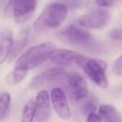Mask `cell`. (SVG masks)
<instances>
[{"label": "cell", "mask_w": 122, "mask_h": 122, "mask_svg": "<svg viewBox=\"0 0 122 122\" xmlns=\"http://www.w3.org/2000/svg\"><path fill=\"white\" fill-rule=\"evenodd\" d=\"M55 49V44L50 41L33 46L18 58L14 69L28 72L47 60Z\"/></svg>", "instance_id": "1"}, {"label": "cell", "mask_w": 122, "mask_h": 122, "mask_svg": "<svg viewBox=\"0 0 122 122\" xmlns=\"http://www.w3.org/2000/svg\"><path fill=\"white\" fill-rule=\"evenodd\" d=\"M68 15V8L62 3H53L44 9L34 24L37 33L56 29L63 24Z\"/></svg>", "instance_id": "2"}, {"label": "cell", "mask_w": 122, "mask_h": 122, "mask_svg": "<svg viewBox=\"0 0 122 122\" xmlns=\"http://www.w3.org/2000/svg\"><path fill=\"white\" fill-rule=\"evenodd\" d=\"M78 65L83 69L89 78L97 86L102 89L108 87V79L106 76L107 64L104 60L82 56Z\"/></svg>", "instance_id": "3"}, {"label": "cell", "mask_w": 122, "mask_h": 122, "mask_svg": "<svg viewBox=\"0 0 122 122\" xmlns=\"http://www.w3.org/2000/svg\"><path fill=\"white\" fill-rule=\"evenodd\" d=\"M38 0H11L6 7L5 16H12L18 24H24L34 14Z\"/></svg>", "instance_id": "4"}, {"label": "cell", "mask_w": 122, "mask_h": 122, "mask_svg": "<svg viewBox=\"0 0 122 122\" xmlns=\"http://www.w3.org/2000/svg\"><path fill=\"white\" fill-rule=\"evenodd\" d=\"M59 37L68 44L77 46H88L94 41L91 34L74 24H70L61 29L59 32Z\"/></svg>", "instance_id": "5"}, {"label": "cell", "mask_w": 122, "mask_h": 122, "mask_svg": "<svg viewBox=\"0 0 122 122\" xmlns=\"http://www.w3.org/2000/svg\"><path fill=\"white\" fill-rule=\"evenodd\" d=\"M50 101L54 112L60 119L69 120L71 118V110L65 91L61 88L55 87L50 94Z\"/></svg>", "instance_id": "6"}, {"label": "cell", "mask_w": 122, "mask_h": 122, "mask_svg": "<svg viewBox=\"0 0 122 122\" xmlns=\"http://www.w3.org/2000/svg\"><path fill=\"white\" fill-rule=\"evenodd\" d=\"M65 74L66 71L64 67L59 66L49 69L34 76L31 80L29 86L31 89H38L45 85L56 83L59 81L61 79H63Z\"/></svg>", "instance_id": "7"}, {"label": "cell", "mask_w": 122, "mask_h": 122, "mask_svg": "<svg viewBox=\"0 0 122 122\" xmlns=\"http://www.w3.org/2000/svg\"><path fill=\"white\" fill-rule=\"evenodd\" d=\"M66 80L70 94L76 101L83 100L88 95V85L80 73L70 72L66 75Z\"/></svg>", "instance_id": "8"}, {"label": "cell", "mask_w": 122, "mask_h": 122, "mask_svg": "<svg viewBox=\"0 0 122 122\" xmlns=\"http://www.w3.org/2000/svg\"><path fill=\"white\" fill-rule=\"evenodd\" d=\"M35 119L38 122H47L51 115V101L47 90H40L35 99Z\"/></svg>", "instance_id": "9"}, {"label": "cell", "mask_w": 122, "mask_h": 122, "mask_svg": "<svg viewBox=\"0 0 122 122\" xmlns=\"http://www.w3.org/2000/svg\"><path fill=\"white\" fill-rule=\"evenodd\" d=\"M108 20V13L102 9H98L81 16L79 19V24L85 29H97L103 28L107 24Z\"/></svg>", "instance_id": "10"}, {"label": "cell", "mask_w": 122, "mask_h": 122, "mask_svg": "<svg viewBox=\"0 0 122 122\" xmlns=\"http://www.w3.org/2000/svg\"><path fill=\"white\" fill-rule=\"evenodd\" d=\"M82 56L83 55L70 49H55L51 54L49 59L54 64L64 67L78 65Z\"/></svg>", "instance_id": "11"}, {"label": "cell", "mask_w": 122, "mask_h": 122, "mask_svg": "<svg viewBox=\"0 0 122 122\" xmlns=\"http://www.w3.org/2000/svg\"><path fill=\"white\" fill-rule=\"evenodd\" d=\"M14 34L10 29L3 31L0 35V65L9 58L14 47Z\"/></svg>", "instance_id": "12"}, {"label": "cell", "mask_w": 122, "mask_h": 122, "mask_svg": "<svg viewBox=\"0 0 122 122\" xmlns=\"http://www.w3.org/2000/svg\"><path fill=\"white\" fill-rule=\"evenodd\" d=\"M98 115L105 122H120V115L117 110L110 105H101L99 107Z\"/></svg>", "instance_id": "13"}, {"label": "cell", "mask_w": 122, "mask_h": 122, "mask_svg": "<svg viewBox=\"0 0 122 122\" xmlns=\"http://www.w3.org/2000/svg\"><path fill=\"white\" fill-rule=\"evenodd\" d=\"M28 39H29V34L26 30H23L22 32L19 34V37H18L17 40L14 43V47H13V50L11 53L10 56H9V60L12 61L20 54L23 51L24 48L26 46L28 43Z\"/></svg>", "instance_id": "14"}, {"label": "cell", "mask_w": 122, "mask_h": 122, "mask_svg": "<svg viewBox=\"0 0 122 122\" xmlns=\"http://www.w3.org/2000/svg\"><path fill=\"white\" fill-rule=\"evenodd\" d=\"M11 105V95L9 93H3L0 95V121H4L9 115Z\"/></svg>", "instance_id": "15"}, {"label": "cell", "mask_w": 122, "mask_h": 122, "mask_svg": "<svg viewBox=\"0 0 122 122\" xmlns=\"http://www.w3.org/2000/svg\"><path fill=\"white\" fill-rule=\"evenodd\" d=\"M35 119V102L30 100L25 104L23 109L21 122H34Z\"/></svg>", "instance_id": "16"}, {"label": "cell", "mask_w": 122, "mask_h": 122, "mask_svg": "<svg viewBox=\"0 0 122 122\" xmlns=\"http://www.w3.org/2000/svg\"><path fill=\"white\" fill-rule=\"evenodd\" d=\"M28 72L24 71V70L14 69L12 71V73L8 77V82L10 85H17L20 83L26 77Z\"/></svg>", "instance_id": "17"}, {"label": "cell", "mask_w": 122, "mask_h": 122, "mask_svg": "<svg viewBox=\"0 0 122 122\" xmlns=\"http://www.w3.org/2000/svg\"><path fill=\"white\" fill-rule=\"evenodd\" d=\"M112 71L117 76H122V54L115 61L112 66Z\"/></svg>", "instance_id": "18"}, {"label": "cell", "mask_w": 122, "mask_h": 122, "mask_svg": "<svg viewBox=\"0 0 122 122\" xmlns=\"http://www.w3.org/2000/svg\"><path fill=\"white\" fill-rule=\"evenodd\" d=\"M96 110V105L93 100H89L84 105V112L87 114V115L90 113H94Z\"/></svg>", "instance_id": "19"}, {"label": "cell", "mask_w": 122, "mask_h": 122, "mask_svg": "<svg viewBox=\"0 0 122 122\" xmlns=\"http://www.w3.org/2000/svg\"><path fill=\"white\" fill-rule=\"evenodd\" d=\"M110 36L112 39L122 43V28L115 29L110 32Z\"/></svg>", "instance_id": "20"}, {"label": "cell", "mask_w": 122, "mask_h": 122, "mask_svg": "<svg viewBox=\"0 0 122 122\" xmlns=\"http://www.w3.org/2000/svg\"><path fill=\"white\" fill-rule=\"evenodd\" d=\"M101 118L100 117V115L98 114H96L95 112L94 113H90L87 116V122H101Z\"/></svg>", "instance_id": "21"}, {"label": "cell", "mask_w": 122, "mask_h": 122, "mask_svg": "<svg viewBox=\"0 0 122 122\" xmlns=\"http://www.w3.org/2000/svg\"><path fill=\"white\" fill-rule=\"evenodd\" d=\"M62 4H64L67 8L68 7H78L79 5H80V0H66V2H63Z\"/></svg>", "instance_id": "22"}, {"label": "cell", "mask_w": 122, "mask_h": 122, "mask_svg": "<svg viewBox=\"0 0 122 122\" xmlns=\"http://www.w3.org/2000/svg\"><path fill=\"white\" fill-rule=\"evenodd\" d=\"M109 1H110V2L112 4V5H113V4H115V1H117V0H109Z\"/></svg>", "instance_id": "23"}]
</instances>
